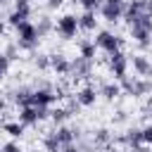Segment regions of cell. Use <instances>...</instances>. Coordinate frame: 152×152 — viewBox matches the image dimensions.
I'll return each instance as SVG.
<instances>
[{
	"label": "cell",
	"instance_id": "obj_1",
	"mask_svg": "<svg viewBox=\"0 0 152 152\" xmlns=\"http://www.w3.org/2000/svg\"><path fill=\"white\" fill-rule=\"evenodd\" d=\"M128 36H131V40H133L140 50L152 48V17L145 12L135 24L128 26Z\"/></svg>",
	"mask_w": 152,
	"mask_h": 152
},
{
	"label": "cell",
	"instance_id": "obj_2",
	"mask_svg": "<svg viewBox=\"0 0 152 152\" xmlns=\"http://www.w3.org/2000/svg\"><path fill=\"white\" fill-rule=\"evenodd\" d=\"M14 43L24 52H36L38 50V43H40L38 31H36V24L33 21H24L21 26H17L14 28Z\"/></svg>",
	"mask_w": 152,
	"mask_h": 152
},
{
	"label": "cell",
	"instance_id": "obj_3",
	"mask_svg": "<svg viewBox=\"0 0 152 152\" xmlns=\"http://www.w3.org/2000/svg\"><path fill=\"white\" fill-rule=\"evenodd\" d=\"M119 86H121V93H126L131 97H145L152 93V81L140 78V76H124L119 81Z\"/></svg>",
	"mask_w": 152,
	"mask_h": 152
},
{
	"label": "cell",
	"instance_id": "obj_4",
	"mask_svg": "<svg viewBox=\"0 0 152 152\" xmlns=\"http://www.w3.org/2000/svg\"><path fill=\"white\" fill-rule=\"evenodd\" d=\"M93 43H95V48H97V50H102V52L112 55V52L121 50V45H124V36H119V33H114V31H109V28H102V31H97V33H95Z\"/></svg>",
	"mask_w": 152,
	"mask_h": 152
},
{
	"label": "cell",
	"instance_id": "obj_5",
	"mask_svg": "<svg viewBox=\"0 0 152 152\" xmlns=\"http://www.w3.org/2000/svg\"><path fill=\"white\" fill-rule=\"evenodd\" d=\"M55 31H57V36H59L62 40H71V38H76V33H78V17L71 14V12L59 14L57 21H55Z\"/></svg>",
	"mask_w": 152,
	"mask_h": 152
},
{
	"label": "cell",
	"instance_id": "obj_6",
	"mask_svg": "<svg viewBox=\"0 0 152 152\" xmlns=\"http://www.w3.org/2000/svg\"><path fill=\"white\" fill-rule=\"evenodd\" d=\"M107 66H109L112 81H121L124 76H128V55L124 50H116V52L107 55Z\"/></svg>",
	"mask_w": 152,
	"mask_h": 152
},
{
	"label": "cell",
	"instance_id": "obj_7",
	"mask_svg": "<svg viewBox=\"0 0 152 152\" xmlns=\"http://www.w3.org/2000/svg\"><path fill=\"white\" fill-rule=\"evenodd\" d=\"M31 2L28 0H14V10L5 17V21H7V26H12V28H17V26H21L24 21H28L31 19Z\"/></svg>",
	"mask_w": 152,
	"mask_h": 152
},
{
	"label": "cell",
	"instance_id": "obj_8",
	"mask_svg": "<svg viewBox=\"0 0 152 152\" xmlns=\"http://www.w3.org/2000/svg\"><path fill=\"white\" fill-rule=\"evenodd\" d=\"M57 102V95H55V88L50 83H40L38 88H33V95H31V104L33 107H52Z\"/></svg>",
	"mask_w": 152,
	"mask_h": 152
},
{
	"label": "cell",
	"instance_id": "obj_9",
	"mask_svg": "<svg viewBox=\"0 0 152 152\" xmlns=\"http://www.w3.org/2000/svg\"><path fill=\"white\" fill-rule=\"evenodd\" d=\"M128 66H133L135 76L152 81V59H150L147 55H142V52H135V55H131V57H128Z\"/></svg>",
	"mask_w": 152,
	"mask_h": 152
},
{
	"label": "cell",
	"instance_id": "obj_10",
	"mask_svg": "<svg viewBox=\"0 0 152 152\" xmlns=\"http://www.w3.org/2000/svg\"><path fill=\"white\" fill-rule=\"evenodd\" d=\"M69 76L74 81H86L93 76V62L90 59H83V57H74L71 59V69H69Z\"/></svg>",
	"mask_w": 152,
	"mask_h": 152
},
{
	"label": "cell",
	"instance_id": "obj_11",
	"mask_svg": "<svg viewBox=\"0 0 152 152\" xmlns=\"http://www.w3.org/2000/svg\"><path fill=\"white\" fill-rule=\"evenodd\" d=\"M124 5H126V0H124V2H102L97 12H100V17H102L104 21L116 24V21H121V17H124Z\"/></svg>",
	"mask_w": 152,
	"mask_h": 152
},
{
	"label": "cell",
	"instance_id": "obj_12",
	"mask_svg": "<svg viewBox=\"0 0 152 152\" xmlns=\"http://www.w3.org/2000/svg\"><path fill=\"white\" fill-rule=\"evenodd\" d=\"M76 102H78V107L81 109H88V107H95V102H97V88L95 86H90V83H86V86H81L78 90H76Z\"/></svg>",
	"mask_w": 152,
	"mask_h": 152
},
{
	"label": "cell",
	"instance_id": "obj_13",
	"mask_svg": "<svg viewBox=\"0 0 152 152\" xmlns=\"http://www.w3.org/2000/svg\"><path fill=\"white\" fill-rule=\"evenodd\" d=\"M52 135L57 138V142H59L62 147H66V145H74V140H78V138H81V128L62 124V126H57V128L52 131Z\"/></svg>",
	"mask_w": 152,
	"mask_h": 152
},
{
	"label": "cell",
	"instance_id": "obj_14",
	"mask_svg": "<svg viewBox=\"0 0 152 152\" xmlns=\"http://www.w3.org/2000/svg\"><path fill=\"white\" fill-rule=\"evenodd\" d=\"M147 10H145V0H128L126 5H124V21L131 26V24H135L142 14H145Z\"/></svg>",
	"mask_w": 152,
	"mask_h": 152
},
{
	"label": "cell",
	"instance_id": "obj_15",
	"mask_svg": "<svg viewBox=\"0 0 152 152\" xmlns=\"http://www.w3.org/2000/svg\"><path fill=\"white\" fill-rule=\"evenodd\" d=\"M114 140L121 142V145H126V147H131V150H135V147L142 145V131H140L138 126H131L124 135H119V138H114Z\"/></svg>",
	"mask_w": 152,
	"mask_h": 152
},
{
	"label": "cell",
	"instance_id": "obj_16",
	"mask_svg": "<svg viewBox=\"0 0 152 152\" xmlns=\"http://www.w3.org/2000/svg\"><path fill=\"white\" fill-rule=\"evenodd\" d=\"M90 142H93L95 150H107V147L114 142V135H112L109 128H95L93 135H90Z\"/></svg>",
	"mask_w": 152,
	"mask_h": 152
},
{
	"label": "cell",
	"instance_id": "obj_17",
	"mask_svg": "<svg viewBox=\"0 0 152 152\" xmlns=\"http://www.w3.org/2000/svg\"><path fill=\"white\" fill-rule=\"evenodd\" d=\"M50 69L57 74V76H69V69H71V59L62 52L57 55H50Z\"/></svg>",
	"mask_w": 152,
	"mask_h": 152
},
{
	"label": "cell",
	"instance_id": "obj_18",
	"mask_svg": "<svg viewBox=\"0 0 152 152\" xmlns=\"http://www.w3.org/2000/svg\"><path fill=\"white\" fill-rule=\"evenodd\" d=\"M31 95H33V88H31V86H17V88L10 90V100H12L14 104H19V107L31 104Z\"/></svg>",
	"mask_w": 152,
	"mask_h": 152
},
{
	"label": "cell",
	"instance_id": "obj_19",
	"mask_svg": "<svg viewBox=\"0 0 152 152\" xmlns=\"http://www.w3.org/2000/svg\"><path fill=\"white\" fill-rule=\"evenodd\" d=\"M97 95H102L107 102H114V100L121 95V86H119V81H102L100 88H97Z\"/></svg>",
	"mask_w": 152,
	"mask_h": 152
},
{
	"label": "cell",
	"instance_id": "obj_20",
	"mask_svg": "<svg viewBox=\"0 0 152 152\" xmlns=\"http://www.w3.org/2000/svg\"><path fill=\"white\" fill-rule=\"evenodd\" d=\"M17 121H21L24 126H38V124H40V116H38V107H33V104L19 107V116H17Z\"/></svg>",
	"mask_w": 152,
	"mask_h": 152
},
{
	"label": "cell",
	"instance_id": "obj_21",
	"mask_svg": "<svg viewBox=\"0 0 152 152\" xmlns=\"http://www.w3.org/2000/svg\"><path fill=\"white\" fill-rule=\"evenodd\" d=\"M97 28V12L83 10L78 14V31H95Z\"/></svg>",
	"mask_w": 152,
	"mask_h": 152
},
{
	"label": "cell",
	"instance_id": "obj_22",
	"mask_svg": "<svg viewBox=\"0 0 152 152\" xmlns=\"http://www.w3.org/2000/svg\"><path fill=\"white\" fill-rule=\"evenodd\" d=\"M0 128H2V133H7V135H10L12 140L21 138V135H24V131H26V126H24L21 121H5V124H2Z\"/></svg>",
	"mask_w": 152,
	"mask_h": 152
},
{
	"label": "cell",
	"instance_id": "obj_23",
	"mask_svg": "<svg viewBox=\"0 0 152 152\" xmlns=\"http://www.w3.org/2000/svg\"><path fill=\"white\" fill-rule=\"evenodd\" d=\"M36 31H38V38H45V36H50L52 31H55V19H50V17H38V21H36Z\"/></svg>",
	"mask_w": 152,
	"mask_h": 152
},
{
	"label": "cell",
	"instance_id": "obj_24",
	"mask_svg": "<svg viewBox=\"0 0 152 152\" xmlns=\"http://www.w3.org/2000/svg\"><path fill=\"white\" fill-rule=\"evenodd\" d=\"M95 52H97V48H95V43L90 40V38H83V40H78V57H83V59H95Z\"/></svg>",
	"mask_w": 152,
	"mask_h": 152
},
{
	"label": "cell",
	"instance_id": "obj_25",
	"mask_svg": "<svg viewBox=\"0 0 152 152\" xmlns=\"http://www.w3.org/2000/svg\"><path fill=\"white\" fill-rule=\"evenodd\" d=\"M71 114L66 112V107H52L50 109V121L55 124V126H62V124H66V119H69Z\"/></svg>",
	"mask_w": 152,
	"mask_h": 152
},
{
	"label": "cell",
	"instance_id": "obj_26",
	"mask_svg": "<svg viewBox=\"0 0 152 152\" xmlns=\"http://www.w3.org/2000/svg\"><path fill=\"white\" fill-rule=\"evenodd\" d=\"M33 66H36L38 71H48V69H50V55L38 52V55L33 57Z\"/></svg>",
	"mask_w": 152,
	"mask_h": 152
},
{
	"label": "cell",
	"instance_id": "obj_27",
	"mask_svg": "<svg viewBox=\"0 0 152 152\" xmlns=\"http://www.w3.org/2000/svg\"><path fill=\"white\" fill-rule=\"evenodd\" d=\"M43 147H45V152H59V150H62V145L57 142V138L52 135V131L43 138Z\"/></svg>",
	"mask_w": 152,
	"mask_h": 152
},
{
	"label": "cell",
	"instance_id": "obj_28",
	"mask_svg": "<svg viewBox=\"0 0 152 152\" xmlns=\"http://www.w3.org/2000/svg\"><path fill=\"white\" fill-rule=\"evenodd\" d=\"M19 52H21V50H19V45H17V43H7V45H5V50H2V55H5L10 62H12V59H17V57H19Z\"/></svg>",
	"mask_w": 152,
	"mask_h": 152
},
{
	"label": "cell",
	"instance_id": "obj_29",
	"mask_svg": "<svg viewBox=\"0 0 152 152\" xmlns=\"http://www.w3.org/2000/svg\"><path fill=\"white\" fill-rule=\"evenodd\" d=\"M76 2H78L83 10H88V12H97V10H100V5H102L104 0H76Z\"/></svg>",
	"mask_w": 152,
	"mask_h": 152
},
{
	"label": "cell",
	"instance_id": "obj_30",
	"mask_svg": "<svg viewBox=\"0 0 152 152\" xmlns=\"http://www.w3.org/2000/svg\"><path fill=\"white\" fill-rule=\"evenodd\" d=\"M0 152H24V150L17 140H7L5 145H0Z\"/></svg>",
	"mask_w": 152,
	"mask_h": 152
},
{
	"label": "cell",
	"instance_id": "obj_31",
	"mask_svg": "<svg viewBox=\"0 0 152 152\" xmlns=\"http://www.w3.org/2000/svg\"><path fill=\"white\" fill-rule=\"evenodd\" d=\"M140 131H142V145H150V147H152V124L142 126Z\"/></svg>",
	"mask_w": 152,
	"mask_h": 152
},
{
	"label": "cell",
	"instance_id": "obj_32",
	"mask_svg": "<svg viewBox=\"0 0 152 152\" xmlns=\"http://www.w3.org/2000/svg\"><path fill=\"white\" fill-rule=\"evenodd\" d=\"M10 64H12V62H10V59H7V57L0 52V81L7 76V71H10Z\"/></svg>",
	"mask_w": 152,
	"mask_h": 152
},
{
	"label": "cell",
	"instance_id": "obj_33",
	"mask_svg": "<svg viewBox=\"0 0 152 152\" xmlns=\"http://www.w3.org/2000/svg\"><path fill=\"white\" fill-rule=\"evenodd\" d=\"M62 5H64V0H45V10H50V12L59 10Z\"/></svg>",
	"mask_w": 152,
	"mask_h": 152
},
{
	"label": "cell",
	"instance_id": "obj_34",
	"mask_svg": "<svg viewBox=\"0 0 152 152\" xmlns=\"http://www.w3.org/2000/svg\"><path fill=\"white\" fill-rule=\"evenodd\" d=\"M78 109H81V107H78V102H76V97H71V100L66 102V112H69V114L74 116V114H76Z\"/></svg>",
	"mask_w": 152,
	"mask_h": 152
},
{
	"label": "cell",
	"instance_id": "obj_35",
	"mask_svg": "<svg viewBox=\"0 0 152 152\" xmlns=\"http://www.w3.org/2000/svg\"><path fill=\"white\" fill-rule=\"evenodd\" d=\"M114 121H116V124H124V121H126V112H124V109H119V112H116V116H114Z\"/></svg>",
	"mask_w": 152,
	"mask_h": 152
},
{
	"label": "cell",
	"instance_id": "obj_36",
	"mask_svg": "<svg viewBox=\"0 0 152 152\" xmlns=\"http://www.w3.org/2000/svg\"><path fill=\"white\" fill-rule=\"evenodd\" d=\"M59 152H83V150H81L78 145H66V147H62Z\"/></svg>",
	"mask_w": 152,
	"mask_h": 152
},
{
	"label": "cell",
	"instance_id": "obj_37",
	"mask_svg": "<svg viewBox=\"0 0 152 152\" xmlns=\"http://www.w3.org/2000/svg\"><path fill=\"white\" fill-rule=\"evenodd\" d=\"M133 152H152V147H150V145H140V147H135Z\"/></svg>",
	"mask_w": 152,
	"mask_h": 152
},
{
	"label": "cell",
	"instance_id": "obj_38",
	"mask_svg": "<svg viewBox=\"0 0 152 152\" xmlns=\"http://www.w3.org/2000/svg\"><path fill=\"white\" fill-rule=\"evenodd\" d=\"M5 31H7V21H5V19H0V38L5 36Z\"/></svg>",
	"mask_w": 152,
	"mask_h": 152
},
{
	"label": "cell",
	"instance_id": "obj_39",
	"mask_svg": "<svg viewBox=\"0 0 152 152\" xmlns=\"http://www.w3.org/2000/svg\"><path fill=\"white\" fill-rule=\"evenodd\" d=\"M145 10H147V14L152 17V0H145Z\"/></svg>",
	"mask_w": 152,
	"mask_h": 152
},
{
	"label": "cell",
	"instance_id": "obj_40",
	"mask_svg": "<svg viewBox=\"0 0 152 152\" xmlns=\"http://www.w3.org/2000/svg\"><path fill=\"white\" fill-rule=\"evenodd\" d=\"M5 107H7V104H5V100H2V97H0V114H2V112H5Z\"/></svg>",
	"mask_w": 152,
	"mask_h": 152
},
{
	"label": "cell",
	"instance_id": "obj_41",
	"mask_svg": "<svg viewBox=\"0 0 152 152\" xmlns=\"http://www.w3.org/2000/svg\"><path fill=\"white\" fill-rule=\"evenodd\" d=\"M7 2H12V0H0V7H5Z\"/></svg>",
	"mask_w": 152,
	"mask_h": 152
},
{
	"label": "cell",
	"instance_id": "obj_42",
	"mask_svg": "<svg viewBox=\"0 0 152 152\" xmlns=\"http://www.w3.org/2000/svg\"><path fill=\"white\" fill-rule=\"evenodd\" d=\"M104 2H124V0H104Z\"/></svg>",
	"mask_w": 152,
	"mask_h": 152
}]
</instances>
